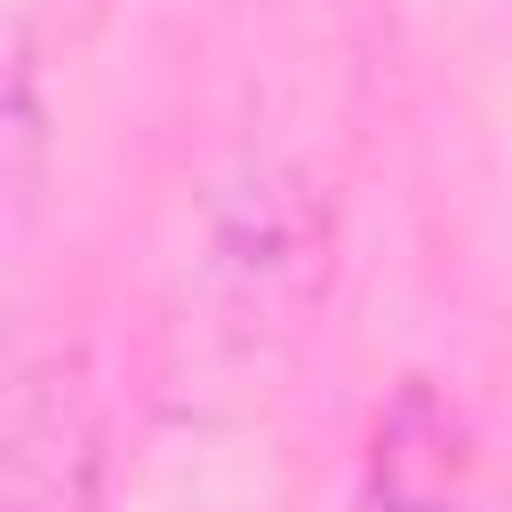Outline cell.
Listing matches in <instances>:
<instances>
[{
	"label": "cell",
	"mask_w": 512,
	"mask_h": 512,
	"mask_svg": "<svg viewBox=\"0 0 512 512\" xmlns=\"http://www.w3.org/2000/svg\"><path fill=\"white\" fill-rule=\"evenodd\" d=\"M464 504V440L456 416L408 384L392 400V416L376 424V456H368V512H456Z\"/></svg>",
	"instance_id": "obj_2"
},
{
	"label": "cell",
	"mask_w": 512,
	"mask_h": 512,
	"mask_svg": "<svg viewBox=\"0 0 512 512\" xmlns=\"http://www.w3.org/2000/svg\"><path fill=\"white\" fill-rule=\"evenodd\" d=\"M96 408L72 352L16 376L0 424V512H96Z\"/></svg>",
	"instance_id": "obj_1"
}]
</instances>
